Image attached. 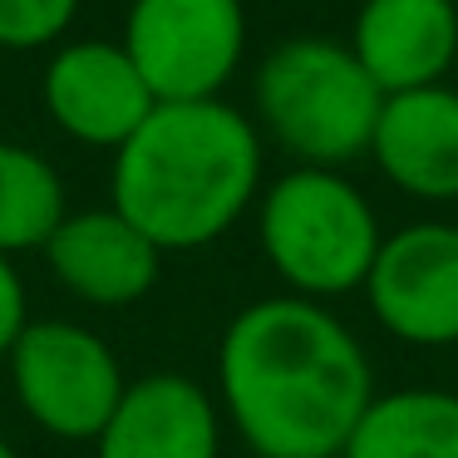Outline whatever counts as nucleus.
<instances>
[{
  "label": "nucleus",
  "mask_w": 458,
  "mask_h": 458,
  "mask_svg": "<svg viewBox=\"0 0 458 458\" xmlns=\"http://www.w3.org/2000/svg\"><path fill=\"white\" fill-rule=\"evenodd\" d=\"M217 399L257 458H340L375 379L365 345L335 310L267 296L222 330Z\"/></svg>",
  "instance_id": "1"
},
{
  "label": "nucleus",
  "mask_w": 458,
  "mask_h": 458,
  "mask_svg": "<svg viewBox=\"0 0 458 458\" xmlns=\"http://www.w3.org/2000/svg\"><path fill=\"white\" fill-rule=\"evenodd\" d=\"M257 198L261 129L227 99L158 104L114 153L109 208H119L163 257L212 247Z\"/></svg>",
  "instance_id": "2"
},
{
  "label": "nucleus",
  "mask_w": 458,
  "mask_h": 458,
  "mask_svg": "<svg viewBox=\"0 0 458 458\" xmlns=\"http://www.w3.org/2000/svg\"><path fill=\"white\" fill-rule=\"evenodd\" d=\"M257 119L271 143L296 158V168H345L365 158L385 94L375 89L350 45L296 35L267 50L251 80Z\"/></svg>",
  "instance_id": "3"
},
{
  "label": "nucleus",
  "mask_w": 458,
  "mask_h": 458,
  "mask_svg": "<svg viewBox=\"0 0 458 458\" xmlns=\"http://www.w3.org/2000/svg\"><path fill=\"white\" fill-rule=\"evenodd\" d=\"M257 242L291 296L330 301L365 291L379 257V217L335 168H291L257 198Z\"/></svg>",
  "instance_id": "4"
},
{
  "label": "nucleus",
  "mask_w": 458,
  "mask_h": 458,
  "mask_svg": "<svg viewBox=\"0 0 458 458\" xmlns=\"http://www.w3.org/2000/svg\"><path fill=\"white\" fill-rule=\"evenodd\" d=\"M5 369L25 419L64 444H94L129 385L109 340L60 316L30 320L5 355Z\"/></svg>",
  "instance_id": "5"
},
{
  "label": "nucleus",
  "mask_w": 458,
  "mask_h": 458,
  "mask_svg": "<svg viewBox=\"0 0 458 458\" xmlns=\"http://www.w3.org/2000/svg\"><path fill=\"white\" fill-rule=\"evenodd\" d=\"M119 45L158 104L222 99L247 55L242 0H133Z\"/></svg>",
  "instance_id": "6"
},
{
  "label": "nucleus",
  "mask_w": 458,
  "mask_h": 458,
  "mask_svg": "<svg viewBox=\"0 0 458 458\" xmlns=\"http://www.w3.org/2000/svg\"><path fill=\"white\" fill-rule=\"evenodd\" d=\"M365 301L404 345H458V227L414 222L389 232L365 276Z\"/></svg>",
  "instance_id": "7"
},
{
  "label": "nucleus",
  "mask_w": 458,
  "mask_h": 458,
  "mask_svg": "<svg viewBox=\"0 0 458 458\" xmlns=\"http://www.w3.org/2000/svg\"><path fill=\"white\" fill-rule=\"evenodd\" d=\"M40 99L64 139L109 153H119L158 109L119 40H60L45 60Z\"/></svg>",
  "instance_id": "8"
},
{
  "label": "nucleus",
  "mask_w": 458,
  "mask_h": 458,
  "mask_svg": "<svg viewBox=\"0 0 458 458\" xmlns=\"http://www.w3.org/2000/svg\"><path fill=\"white\" fill-rule=\"evenodd\" d=\"M40 251L55 281L99 310L139 306L163 276V251L119 208H70Z\"/></svg>",
  "instance_id": "9"
},
{
  "label": "nucleus",
  "mask_w": 458,
  "mask_h": 458,
  "mask_svg": "<svg viewBox=\"0 0 458 458\" xmlns=\"http://www.w3.org/2000/svg\"><path fill=\"white\" fill-rule=\"evenodd\" d=\"M94 458H222V409L192 375H139L94 438Z\"/></svg>",
  "instance_id": "10"
},
{
  "label": "nucleus",
  "mask_w": 458,
  "mask_h": 458,
  "mask_svg": "<svg viewBox=\"0 0 458 458\" xmlns=\"http://www.w3.org/2000/svg\"><path fill=\"white\" fill-rule=\"evenodd\" d=\"M350 55L385 99L444 84L458 64V0H365Z\"/></svg>",
  "instance_id": "11"
},
{
  "label": "nucleus",
  "mask_w": 458,
  "mask_h": 458,
  "mask_svg": "<svg viewBox=\"0 0 458 458\" xmlns=\"http://www.w3.org/2000/svg\"><path fill=\"white\" fill-rule=\"evenodd\" d=\"M369 158L404 198L458 202V89L428 84L389 94L379 104Z\"/></svg>",
  "instance_id": "12"
},
{
  "label": "nucleus",
  "mask_w": 458,
  "mask_h": 458,
  "mask_svg": "<svg viewBox=\"0 0 458 458\" xmlns=\"http://www.w3.org/2000/svg\"><path fill=\"white\" fill-rule=\"evenodd\" d=\"M340 458H458V394L394 389L355 419Z\"/></svg>",
  "instance_id": "13"
},
{
  "label": "nucleus",
  "mask_w": 458,
  "mask_h": 458,
  "mask_svg": "<svg viewBox=\"0 0 458 458\" xmlns=\"http://www.w3.org/2000/svg\"><path fill=\"white\" fill-rule=\"evenodd\" d=\"M64 212L70 198L55 163L25 143L0 139V257L15 261L21 251H40Z\"/></svg>",
  "instance_id": "14"
},
{
  "label": "nucleus",
  "mask_w": 458,
  "mask_h": 458,
  "mask_svg": "<svg viewBox=\"0 0 458 458\" xmlns=\"http://www.w3.org/2000/svg\"><path fill=\"white\" fill-rule=\"evenodd\" d=\"M74 15L80 0H0V50H55Z\"/></svg>",
  "instance_id": "15"
},
{
  "label": "nucleus",
  "mask_w": 458,
  "mask_h": 458,
  "mask_svg": "<svg viewBox=\"0 0 458 458\" xmlns=\"http://www.w3.org/2000/svg\"><path fill=\"white\" fill-rule=\"evenodd\" d=\"M30 326V296H25V281L15 271L11 257H0V360L11 355V345L21 340V330Z\"/></svg>",
  "instance_id": "16"
},
{
  "label": "nucleus",
  "mask_w": 458,
  "mask_h": 458,
  "mask_svg": "<svg viewBox=\"0 0 458 458\" xmlns=\"http://www.w3.org/2000/svg\"><path fill=\"white\" fill-rule=\"evenodd\" d=\"M0 458H21V454H15V444H11L5 434H0Z\"/></svg>",
  "instance_id": "17"
}]
</instances>
